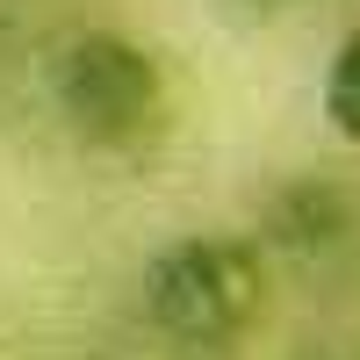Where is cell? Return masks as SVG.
<instances>
[{"instance_id": "cell-1", "label": "cell", "mask_w": 360, "mask_h": 360, "mask_svg": "<svg viewBox=\"0 0 360 360\" xmlns=\"http://www.w3.org/2000/svg\"><path fill=\"white\" fill-rule=\"evenodd\" d=\"M137 303L173 360H231L266 317V252L252 231H180L144 259Z\"/></svg>"}, {"instance_id": "cell-2", "label": "cell", "mask_w": 360, "mask_h": 360, "mask_svg": "<svg viewBox=\"0 0 360 360\" xmlns=\"http://www.w3.org/2000/svg\"><path fill=\"white\" fill-rule=\"evenodd\" d=\"M51 115L86 159H137L173 123L166 58L130 29H79L51 58Z\"/></svg>"}, {"instance_id": "cell-3", "label": "cell", "mask_w": 360, "mask_h": 360, "mask_svg": "<svg viewBox=\"0 0 360 360\" xmlns=\"http://www.w3.org/2000/svg\"><path fill=\"white\" fill-rule=\"evenodd\" d=\"M252 245L266 259H288L303 274H339L360 259V188L332 173H288L266 188Z\"/></svg>"}, {"instance_id": "cell-4", "label": "cell", "mask_w": 360, "mask_h": 360, "mask_svg": "<svg viewBox=\"0 0 360 360\" xmlns=\"http://www.w3.org/2000/svg\"><path fill=\"white\" fill-rule=\"evenodd\" d=\"M317 101H324L332 137H346L353 152H360V22L332 44V58H324V94Z\"/></svg>"}, {"instance_id": "cell-5", "label": "cell", "mask_w": 360, "mask_h": 360, "mask_svg": "<svg viewBox=\"0 0 360 360\" xmlns=\"http://www.w3.org/2000/svg\"><path fill=\"white\" fill-rule=\"evenodd\" d=\"M231 8H245V15H288V8H303V0H231Z\"/></svg>"}, {"instance_id": "cell-6", "label": "cell", "mask_w": 360, "mask_h": 360, "mask_svg": "<svg viewBox=\"0 0 360 360\" xmlns=\"http://www.w3.org/2000/svg\"><path fill=\"white\" fill-rule=\"evenodd\" d=\"M303 360H346V353H303Z\"/></svg>"}]
</instances>
